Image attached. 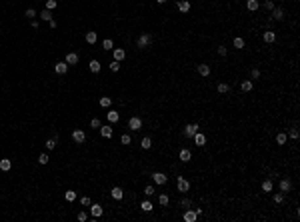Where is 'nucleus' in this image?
Here are the masks:
<instances>
[{"mask_svg":"<svg viewBox=\"0 0 300 222\" xmlns=\"http://www.w3.org/2000/svg\"><path fill=\"white\" fill-rule=\"evenodd\" d=\"M190 204H192V202H190L188 198H182V200H180V206H184V208H188Z\"/></svg>","mask_w":300,"mask_h":222,"instance_id":"nucleus-50","label":"nucleus"},{"mask_svg":"<svg viewBox=\"0 0 300 222\" xmlns=\"http://www.w3.org/2000/svg\"><path fill=\"white\" fill-rule=\"evenodd\" d=\"M218 54H220V56H226V48H224V46H218Z\"/></svg>","mask_w":300,"mask_h":222,"instance_id":"nucleus-52","label":"nucleus"},{"mask_svg":"<svg viewBox=\"0 0 300 222\" xmlns=\"http://www.w3.org/2000/svg\"><path fill=\"white\" fill-rule=\"evenodd\" d=\"M182 218H184V222H194V220L198 218V214H196L194 210H186V212H184V216H182Z\"/></svg>","mask_w":300,"mask_h":222,"instance_id":"nucleus-11","label":"nucleus"},{"mask_svg":"<svg viewBox=\"0 0 300 222\" xmlns=\"http://www.w3.org/2000/svg\"><path fill=\"white\" fill-rule=\"evenodd\" d=\"M152 180H154L156 184H166L168 176H166V174H162V172H154V174H152Z\"/></svg>","mask_w":300,"mask_h":222,"instance_id":"nucleus-7","label":"nucleus"},{"mask_svg":"<svg viewBox=\"0 0 300 222\" xmlns=\"http://www.w3.org/2000/svg\"><path fill=\"white\" fill-rule=\"evenodd\" d=\"M80 204H82V206H90V198H88V196H82V198H80Z\"/></svg>","mask_w":300,"mask_h":222,"instance_id":"nucleus-44","label":"nucleus"},{"mask_svg":"<svg viewBox=\"0 0 300 222\" xmlns=\"http://www.w3.org/2000/svg\"><path fill=\"white\" fill-rule=\"evenodd\" d=\"M102 206L100 204H92L90 206V218H98V216H102Z\"/></svg>","mask_w":300,"mask_h":222,"instance_id":"nucleus-6","label":"nucleus"},{"mask_svg":"<svg viewBox=\"0 0 300 222\" xmlns=\"http://www.w3.org/2000/svg\"><path fill=\"white\" fill-rule=\"evenodd\" d=\"M258 6H260L258 0H246V8H248L250 12H256V10H258Z\"/></svg>","mask_w":300,"mask_h":222,"instance_id":"nucleus-15","label":"nucleus"},{"mask_svg":"<svg viewBox=\"0 0 300 222\" xmlns=\"http://www.w3.org/2000/svg\"><path fill=\"white\" fill-rule=\"evenodd\" d=\"M290 138H292V140L298 138V130H296V128H292V130H290Z\"/></svg>","mask_w":300,"mask_h":222,"instance_id":"nucleus-51","label":"nucleus"},{"mask_svg":"<svg viewBox=\"0 0 300 222\" xmlns=\"http://www.w3.org/2000/svg\"><path fill=\"white\" fill-rule=\"evenodd\" d=\"M106 118H108V122H112V124H114V122H118V120H120V114H118V112H114V110H110V112L106 114Z\"/></svg>","mask_w":300,"mask_h":222,"instance_id":"nucleus-19","label":"nucleus"},{"mask_svg":"<svg viewBox=\"0 0 300 222\" xmlns=\"http://www.w3.org/2000/svg\"><path fill=\"white\" fill-rule=\"evenodd\" d=\"M178 10H180V12H188V10H190V2H188V0H182V2H178Z\"/></svg>","mask_w":300,"mask_h":222,"instance_id":"nucleus-24","label":"nucleus"},{"mask_svg":"<svg viewBox=\"0 0 300 222\" xmlns=\"http://www.w3.org/2000/svg\"><path fill=\"white\" fill-rule=\"evenodd\" d=\"M10 168H12V162L8 160V158H2V160H0V170H2V172H8Z\"/></svg>","mask_w":300,"mask_h":222,"instance_id":"nucleus-14","label":"nucleus"},{"mask_svg":"<svg viewBox=\"0 0 300 222\" xmlns=\"http://www.w3.org/2000/svg\"><path fill=\"white\" fill-rule=\"evenodd\" d=\"M282 200H284L282 194H274V202H276V204H282Z\"/></svg>","mask_w":300,"mask_h":222,"instance_id":"nucleus-49","label":"nucleus"},{"mask_svg":"<svg viewBox=\"0 0 300 222\" xmlns=\"http://www.w3.org/2000/svg\"><path fill=\"white\" fill-rule=\"evenodd\" d=\"M120 142H122V144H130V142H132V138H130L128 134H122V136H120Z\"/></svg>","mask_w":300,"mask_h":222,"instance_id":"nucleus-40","label":"nucleus"},{"mask_svg":"<svg viewBox=\"0 0 300 222\" xmlns=\"http://www.w3.org/2000/svg\"><path fill=\"white\" fill-rule=\"evenodd\" d=\"M128 128H130V130H140V128H142V120L138 116L130 118V120H128Z\"/></svg>","mask_w":300,"mask_h":222,"instance_id":"nucleus-5","label":"nucleus"},{"mask_svg":"<svg viewBox=\"0 0 300 222\" xmlns=\"http://www.w3.org/2000/svg\"><path fill=\"white\" fill-rule=\"evenodd\" d=\"M194 142H196V146H204V144H206V136L200 134V132H196V134H194Z\"/></svg>","mask_w":300,"mask_h":222,"instance_id":"nucleus-13","label":"nucleus"},{"mask_svg":"<svg viewBox=\"0 0 300 222\" xmlns=\"http://www.w3.org/2000/svg\"><path fill=\"white\" fill-rule=\"evenodd\" d=\"M110 104H112V98L110 96H102V98H100V106H102V108H108Z\"/></svg>","mask_w":300,"mask_h":222,"instance_id":"nucleus-27","label":"nucleus"},{"mask_svg":"<svg viewBox=\"0 0 300 222\" xmlns=\"http://www.w3.org/2000/svg\"><path fill=\"white\" fill-rule=\"evenodd\" d=\"M152 42V36L148 32H144V34H140V36H138V40H136V46L138 48H144V46H148Z\"/></svg>","mask_w":300,"mask_h":222,"instance_id":"nucleus-1","label":"nucleus"},{"mask_svg":"<svg viewBox=\"0 0 300 222\" xmlns=\"http://www.w3.org/2000/svg\"><path fill=\"white\" fill-rule=\"evenodd\" d=\"M108 66H110V70H112V72H116V70H120V62H118V60H114V62H110V64H108Z\"/></svg>","mask_w":300,"mask_h":222,"instance_id":"nucleus-39","label":"nucleus"},{"mask_svg":"<svg viewBox=\"0 0 300 222\" xmlns=\"http://www.w3.org/2000/svg\"><path fill=\"white\" fill-rule=\"evenodd\" d=\"M228 90H230V86H228L226 82H220V84H218V92H220V94H226Z\"/></svg>","mask_w":300,"mask_h":222,"instance_id":"nucleus-32","label":"nucleus"},{"mask_svg":"<svg viewBox=\"0 0 300 222\" xmlns=\"http://www.w3.org/2000/svg\"><path fill=\"white\" fill-rule=\"evenodd\" d=\"M240 90H242V92H250L252 90V82H250V80H244V82L240 84Z\"/></svg>","mask_w":300,"mask_h":222,"instance_id":"nucleus-26","label":"nucleus"},{"mask_svg":"<svg viewBox=\"0 0 300 222\" xmlns=\"http://www.w3.org/2000/svg\"><path fill=\"white\" fill-rule=\"evenodd\" d=\"M178 156H180V160H182V162H190V160H192V154H190L188 148H182Z\"/></svg>","mask_w":300,"mask_h":222,"instance_id":"nucleus-10","label":"nucleus"},{"mask_svg":"<svg viewBox=\"0 0 300 222\" xmlns=\"http://www.w3.org/2000/svg\"><path fill=\"white\" fill-rule=\"evenodd\" d=\"M64 198L68 200V202H72V200H76V192L74 190H66L64 192Z\"/></svg>","mask_w":300,"mask_h":222,"instance_id":"nucleus-29","label":"nucleus"},{"mask_svg":"<svg viewBox=\"0 0 300 222\" xmlns=\"http://www.w3.org/2000/svg\"><path fill=\"white\" fill-rule=\"evenodd\" d=\"M100 134L104 138H112V126H100Z\"/></svg>","mask_w":300,"mask_h":222,"instance_id":"nucleus-17","label":"nucleus"},{"mask_svg":"<svg viewBox=\"0 0 300 222\" xmlns=\"http://www.w3.org/2000/svg\"><path fill=\"white\" fill-rule=\"evenodd\" d=\"M54 70H56V74H66V72H68V64L66 62H56L54 64Z\"/></svg>","mask_w":300,"mask_h":222,"instance_id":"nucleus-8","label":"nucleus"},{"mask_svg":"<svg viewBox=\"0 0 300 222\" xmlns=\"http://www.w3.org/2000/svg\"><path fill=\"white\" fill-rule=\"evenodd\" d=\"M234 46H236V48H244V40L240 36H236L234 38Z\"/></svg>","mask_w":300,"mask_h":222,"instance_id":"nucleus-37","label":"nucleus"},{"mask_svg":"<svg viewBox=\"0 0 300 222\" xmlns=\"http://www.w3.org/2000/svg\"><path fill=\"white\" fill-rule=\"evenodd\" d=\"M96 38H98L96 32H86V42L88 44H96Z\"/></svg>","mask_w":300,"mask_h":222,"instance_id":"nucleus-22","label":"nucleus"},{"mask_svg":"<svg viewBox=\"0 0 300 222\" xmlns=\"http://www.w3.org/2000/svg\"><path fill=\"white\" fill-rule=\"evenodd\" d=\"M198 72H200V76H208L210 74V64H198Z\"/></svg>","mask_w":300,"mask_h":222,"instance_id":"nucleus-16","label":"nucleus"},{"mask_svg":"<svg viewBox=\"0 0 300 222\" xmlns=\"http://www.w3.org/2000/svg\"><path fill=\"white\" fill-rule=\"evenodd\" d=\"M102 46H104V50H112V48H114V44H112L110 38H106V40L102 42Z\"/></svg>","mask_w":300,"mask_h":222,"instance_id":"nucleus-34","label":"nucleus"},{"mask_svg":"<svg viewBox=\"0 0 300 222\" xmlns=\"http://www.w3.org/2000/svg\"><path fill=\"white\" fill-rule=\"evenodd\" d=\"M258 76H260V70H258V68H254V70H252V78H258Z\"/></svg>","mask_w":300,"mask_h":222,"instance_id":"nucleus-53","label":"nucleus"},{"mask_svg":"<svg viewBox=\"0 0 300 222\" xmlns=\"http://www.w3.org/2000/svg\"><path fill=\"white\" fill-rule=\"evenodd\" d=\"M66 64H78V54H76V52H70L68 56H66Z\"/></svg>","mask_w":300,"mask_h":222,"instance_id":"nucleus-20","label":"nucleus"},{"mask_svg":"<svg viewBox=\"0 0 300 222\" xmlns=\"http://www.w3.org/2000/svg\"><path fill=\"white\" fill-rule=\"evenodd\" d=\"M40 18L46 20V22H50V20H52V14H50V10H42V12H40Z\"/></svg>","mask_w":300,"mask_h":222,"instance_id":"nucleus-31","label":"nucleus"},{"mask_svg":"<svg viewBox=\"0 0 300 222\" xmlns=\"http://www.w3.org/2000/svg\"><path fill=\"white\" fill-rule=\"evenodd\" d=\"M158 202H160V206H166V204H168V196L166 194H160L158 196Z\"/></svg>","mask_w":300,"mask_h":222,"instance_id":"nucleus-36","label":"nucleus"},{"mask_svg":"<svg viewBox=\"0 0 300 222\" xmlns=\"http://www.w3.org/2000/svg\"><path fill=\"white\" fill-rule=\"evenodd\" d=\"M156 2H158V4H164V2H168V0H156Z\"/></svg>","mask_w":300,"mask_h":222,"instance_id":"nucleus-54","label":"nucleus"},{"mask_svg":"<svg viewBox=\"0 0 300 222\" xmlns=\"http://www.w3.org/2000/svg\"><path fill=\"white\" fill-rule=\"evenodd\" d=\"M88 68H90V72H100V62L98 60H90Z\"/></svg>","mask_w":300,"mask_h":222,"instance_id":"nucleus-25","label":"nucleus"},{"mask_svg":"<svg viewBox=\"0 0 300 222\" xmlns=\"http://www.w3.org/2000/svg\"><path fill=\"white\" fill-rule=\"evenodd\" d=\"M56 8V0H46V10H54Z\"/></svg>","mask_w":300,"mask_h":222,"instance_id":"nucleus-38","label":"nucleus"},{"mask_svg":"<svg viewBox=\"0 0 300 222\" xmlns=\"http://www.w3.org/2000/svg\"><path fill=\"white\" fill-rule=\"evenodd\" d=\"M290 186H292V184H290V180H280V190L282 192H288Z\"/></svg>","mask_w":300,"mask_h":222,"instance_id":"nucleus-30","label":"nucleus"},{"mask_svg":"<svg viewBox=\"0 0 300 222\" xmlns=\"http://www.w3.org/2000/svg\"><path fill=\"white\" fill-rule=\"evenodd\" d=\"M90 126L92 128H100V120H98V118H92V120H90Z\"/></svg>","mask_w":300,"mask_h":222,"instance_id":"nucleus-47","label":"nucleus"},{"mask_svg":"<svg viewBox=\"0 0 300 222\" xmlns=\"http://www.w3.org/2000/svg\"><path fill=\"white\" fill-rule=\"evenodd\" d=\"M262 190L264 192H272V180H264L262 182Z\"/></svg>","mask_w":300,"mask_h":222,"instance_id":"nucleus-33","label":"nucleus"},{"mask_svg":"<svg viewBox=\"0 0 300 222\" xmlns=\"http://www.w3.org/2000/svg\"><path fill=\"white\" fill-rule=\"evenodd\" d=\"M112 54H114V60H118V62H122L126 58V50H122V48H114Z\"/></svg>","mask_w":300,"mask_h":222,"instance_id":"nucleus-9","label":"nucleus"},{"mask_svg":"<svg viewBox=\"0 0 300 222\" xmlns=\"http://www.w3.org/2000/svg\"><path fill=\"white\" fill-rule=\"evenodd\" d=\"M56 142H58L56 136H54V138H50V140H46V148H48V150H54V148H56Z\"/></svg>","mask_w":300,"mask_h":222,"instance_id":"nucleus-28","label":"nucleus"},{"mask_svg":"<svg viewBox=\"0 0 300 222\" xmlns=\"http://www.w3.org/2000/svg\"><path fill=\"white\" fill-rule=\"evenodd\" d=\"M48 154H40V156H38V162H40V164H48Z\"/></svg>","mask_w":300,"mask_h":222,"instance_id":"nucleus-41","label":"nucleus"},{"mask_svg":"<svg viewBox=\"0 0 300 222\" xmlns=\"http://www.w3.org/2000/svg\"><path fill=\"white\" fill-rule=\"evenodd\" d=\"M122 196H124L122 188H120V186H114V188H112V198H114V200H120Z\"/></svg>","mask_w":300,"mask_h":222,"instance_id":"nucleus-18","label":"nucleus"},{"mask_svg":"<svg viewBox=\"0 0 300 222\" xmlns=\"http://www.w3.org/2000/svg\"><path fill=\"white\" fill-rule=\"evenodd\" d=\"M140 146L144 148V150H148V148L152 146V138H148V136H144V138L140 140Z\"/></svg>","mask_w":300,"mask_h":222,"instance_id":"nucleus-23","label":"nucleus"},{"mask_svg":"<svg viewBox=\"0 0 300 222\" xmlns=\"http://www.w3.org/2000/svg\"><path fill=\"white\" fill-rule=\"evenodd\" d=\"M72 140L76 144H82L84 140H86V134H84V130H80V128H76V130L72 132Z\"/></svg>","mask_w":300,"mask_h":222,"instance_id":"nucleus-3","label":"nucleus"},{"mask_svg":"<svg viewBox=\"0 0 300 222\" xmlns=\"http://www.w3.org/2000/svg\"><path fill=\"white\" fill-rule=\"evenodd\" d=\"M78 220L80 222H86L88 220V214H86V212H78Z\"/></svg>","mask_w":300,"mask_h":222,"instance_id":"nucleus-46","label":"nucleus"},{"mask_svg":"<svg viewBox=\"0 0 300 222\" xmlns=\"http://www.w3.org/2000/svg\"><path fill=\"white\" fill-rule=\"evenodd\" d=\"M176 188H178V192H188L190 190V182L186 180V178L178 176V180H176Z\"/></svg>","mask_w":300,"mask_h":222,"instance_id":"nucleus-2","label":"nucleus"},{"mask_svg":"<svg viewBox=\"0 0 300 222\" xmlns=\"http://www.w3.org/2000/svg\"><path fill=\"white\" fill-rule=\"evenodd\" d=\"M144 194L146 196H152V194H154V186H146V188H144Z\"/></svg>","mask_w":300,"mask_h":222,"instance_id":"nucleus-48","label":"nucleus"},{"mask_svg":"<svg viewBox=\"0 0 300 222\" xmlns=\"http://www.w3.org/2000/svg\"><path fill=\"white\" fill-rule=\"evenodd\" d=\"M264 6H266V10H270V12L274 10V2H272V0H266V2H264Z\"/></svg>","mask_w":300,"mask_h":222,"instance_id":"nucleus-45","label":"nucleus"},{"mask_svg":"<svg viewBox=\"0 0 300 222\" xmlns=\"http://www.w3.org/2000/svg\"><path fill=\"white\" fill-rule=\"evenodd\" d=\"M140 208H142V210H144V212H150V210H152V204L148 202V200H144V202L140 204Z\"/></svg>","mask_w":300,"mask_h":222,"instance_id":"nucleus-35","label":"nucleus"},{"mask_svg":"<svg viewBox=\"0 0 300 222\" xmlns=\"http://www.w3.org/2000/svg\"><path fill=\"white\" fill-rule=\"evenodd\" d=\"M274 40H276V32H274V30H266V32H264V42L272 44Z\"/></svg>","mask_w":300,"mask_h":222,"instance_id":"nucleus-12","label":"nucleus"},{"mask_svg":"<svg viewBox=\"0 0 300 222\" xmlns=\"http://www.w3.org/2000/svg\"><path fill=\"white\" fill-rule=\"evenodd\" d=\"M26 16L32 20V18H34V16H38V14H36V10H34V8H28V10H26Z\"/></svg>","mask_w":300,"mask_h":222,"instance_id":"nucleus-42","label":"nucleus"},{"mask_svg":"<svg viewBox=\"0 0 300 222\" xmlns=\"http://www.w3.org/2000/svg\"><path fill=\"white\" fill-rule=\"evenodd\" d=\"M272 18H274V20H282V18H284V10H280V8H274V10H272Z\"/></svg>","mask_w":300,"mask_h":222,"instance_id":"nucleus-21","label":"nucleus"},{"mask_svg":"<svg viewBox=\"0 0 300 222\" xmlns=\"http://www.w3.org/2000/svg\"><path fill=\"white\" fill-rule=\"evenodd\" d=\"M198 128H200V126H198L196 122H194V124H186V126H184V136H188V138H192V136H194V134L198 132Z\"/></svg>","mask_w":300,"mask_h":222,"instance_id":"nucleus-4","label":"nucleus"},{"mask_svg":"<svg viewBox=\"0 0 300 222\" xmlns=\"http://www.w3.org/2000/svg\"><path fill=\"white\" fill-rule=\"evenodd\" d=\"M276 142L278 144H286V134H278L276 136Z\"/></svg>","mask_w":300,"mask_h":222,"instance_id":"nucleus-43","label":"nucleus"}]
</instances>
